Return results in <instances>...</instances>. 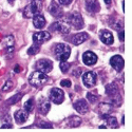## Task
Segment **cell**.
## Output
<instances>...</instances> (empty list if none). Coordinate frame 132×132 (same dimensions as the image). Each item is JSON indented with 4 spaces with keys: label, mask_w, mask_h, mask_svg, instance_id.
Wrapping results in <instances>:
<instances>
[{
    "label": "cell",
    "mask_w": 132,
    "mask_h": 132,
    "mask_svg": "<svg viewBox=\"0 0 132 132\" xmlns=\"http://www.w3.org/2000/svg\"><path fill=\"white\" fill-rule=\"evenodd\" d=\"M55 58L59 61H65L71 54V48L65 43H58L54 49Z\"/></svg>",
    "instance_id": "6da1fadb"
},
{
    "label": "cell",
    "mask_w": 132,
    "mask_h": 132,
    "mask_svg": "<svg viewBox=\"0 0 132 132\" xmlns=\"http://www.w3.org/2000/svg\"><path fill=\"white\" fill-rule=\"evenodd\" d=\"M48 80V76L46 73H42L40 71H35L33 72L30 77H29V82L35 88H39L41 87L45 82H47Z\"/></svg>",
    "instance_id": "7a4b0ae2"
},
{
    "label": "cell",
    "mask_w": 132,
    "mask_h": 132,
    "mask_svg": "<svg viewBox=\"0 0 132 132\" xmlns=\"http://www.w3.org/2000/svg\"><path fill=\"white\" fill-rule=\"evenodd\" d=\"M41 11V1L40 0H32V2L26 6L24 9V16L33 17L36 14H39Z\"/></svg>",
    "instance_id": "3957f363"
},
{
    "label": "cell",
    "mask_w": 132,
    "mask_h": 132,
    "mask_svg": "<svg viewBox=\"0 0 132 132\" xmlns=\"http://www.w3.org/2000/svg\"><path fill=\"white\" fill-rule=\"evenodd\" d=\"M50 29L54 32L60 33V34H69L71 31V24L65 21H56L51 24Z\"/></svg>",
    "instance_id": "277c9868"
},
{
    "label": "cell",
    "mask_w": 132,
    "mask_h": 132,
    "mask_svg": "<svg viewBox=\"0 0 132 132\" xmlns=\"http://www.w3.org/2000/svg\"><path fill=\"white\" fill-rule=\"evenodd\" d=\"M68 19L70 21V24L74 27V29L79 30L84 28V19L78 12H72L68 15Z\"/></svg>",
    "instance_id": "5b68a950"
},
{
    "label": "cell",
    "mask_w": 132,
    "mask_h": 132,
    "mask_svg": "<svg viewBox=\"0 0 132 132\" xmlns=\"http://www.w3.org/2000/svg\"><path fill=\"white\" fill-rule=\"evenodd\" d=\"M50 100L54 104H61L64 100V93L59 88H53L50 90Z\"/></svg>",
    "instance_id": "8992f818"
},
{
    "label": "cell",
    "mask_w": 132,
    "mask_h": 132,
    "mask_svg": "<svg viewBox=\"0 0 132 132\" xmlns=\"http://www.w3.org/2000/svg\"><path fill=\"white\" fill-rule=\"evenodd\" d=\"M35 68L37 71H40L42 73H49L52 71L53 69V63L51 60L49 59H39L36 64H35Z\"/></svg>",
    "instance_id": "52a82bcc"
},
{
    "label": "cell",
    "mask_w": 132,
    "mask_h": 132,
    "mask_svg": "<svg viewBox=\"0 0 132 132\" xmlns=\"http://www.w3.org/2000/svg\"><path fill=\"white\" fill-rule=\"evenodd\" d=\"M82 81L87 88H92L95 86L97 81V75L96 73L90 71V72H86L82 76Z\"/></svg>",
    "instance_id": "ba28073f"
},
{
    "label": "cell",
    "mask_w": 132,
    "mask_h": 132,
    "mask_svg": "<svg viewBox=\"0 0 132 132\" xmlns=\"http://www.w3.org/2000/svg\"><path fill=\"white\" fill-rule=\"evenodd\" d=\"M110 64L115 69V71L120 72L124 69V58L120 55H114V56L110 59Z\"/></svg>",
    "instance_id": "9c48e42d"
},
{
    "label": "cell",
    "mask_w": 132,
    "mask_h": 132,
    "mask_svg": "<svg viewBox=\"0 0 132 132\" xmlns=\"http://www.w3.org/2000/svg\"><path fill=\"white\" fill-rule=\"evenodd\" d=\"M82 61L85 64L87 65H93L96 63L97 61V56H96V54H94L93 52L91 51H87L84 53L82 55Z\"/></svg>",
    "instance_id": "30bf717a"
},
{
    "label": "cell",
    "mask_w": 132,
    "mask_h": 132,
    "mask_svg": "<svg viewBox=\"0 0 132 132\" xmlns=\"http://www.w3.org/2000/svg\"><path fill=\"white\" fill-rule=\"evenodd\" d=\"M100 38L104 43H106V45H108V46L112 45L113 41H114L112 33L110 31H108V30H102L100 32Z\"/></svg>",
    "instance_id": "8fae6325"
},
{
    "label": "cell",
    "mask_w": 132,
    "mask_h": 132,
    "mask_svg": "<svg viewBox=\"0 0 132 132\" xmlns=\"http://www.w3.org/2000/svg\"><path fill=\"white\" fill-rule=\"evenodd\" d=\"M28 116H29V113L27 111H24V110H17L14 114V118L18 125L26 123L28 119Z\"/></svg>",
    "instance_id": "7c38bea8"
},
{
    "label": "cell",
    "mask_w": 132,
    "mask_h": 132,
    "mask_svg": "<svg viewBox=\"0 0 132 132\" xmlns=\"http://www.w3.org/2000/svg\"><path fill=\"white\" fill-rule=\"evenodd\" d=\"M50 38H51V35L48 32H39V33H36V34L33 35V41L36 43H39V45L49 40Z\"/></svg>",
    "instance_id": "4fadbf2b"
},
{
    "label": "cell",
    "mask_w": 132,
    "mask_h": 132,
    "mask_svg": "<svg viewBox=\"0 0 132 132\" xmlns=\"http://www.w3.org/2000/svg\"><path fill=\"white\" fill-rule=\"evenodd\" d=\"M74 109L80 114H86L88 112V104L85 100H78L77 102L74 103Z\"/></svg>",
    "instance_id": "5bb4252c"
},
{
    "label": "cell",
    "mask_w": 132,
    "mask_h": 132,
    "mask_svg": "<svg viewBox=\"0 0 132 132\" xmlns=\"http://www.w3.org/2000/svg\"><path fill=\"white\" fill-rule=\"evenodd\" d=\"M86 6H87V11L90 13H97L101 10V5L97 0H87Z\"/></svg>",
    "instance_id": "9a60e30c"
},
{
    "label": "cell",
    "mask_w": 132,
    "mask_h": 132,
    "mask_svg": "<svg viewBox=\"0 0 132 132\" xmlns=\"http://www.w3.org/2000/svg\"><path fill=\"white\" fill-rule=\"evenodd\" d=\"M49 12H50V14L52 16L56 17V18H60L62 16V10L56 2H52L51 3V5L49 6Z\"/></svg>",
    "instance_id": "2e32d148"
},
{
    "label": "cell",
    "mask_w": 132,
    "mask_h": 132,
    "mask_svg": "<svg viewBox=\"0 0 132 132\" xmlns=\"http://www.w3.org/2000/svg\"><path fill=\"white\" fill-rule=\"evenodd\" d=\"M46 19L43 17L40 13L39 14H36L35 16H33V24L36 29H42L43 27L46 26Z\"/></svg>",
    "instance_id": "e0dca14e"
},
{
    "label": "cell",
    "mask_w": 132,
    "mask_h": 132,
    "mask_svg": "<svg viewBox=\"0 0 132 132\" xmlns=\"http://www.w3.org/2000/svg\"><path fill=\"white\" fill-rule=\"evenodd\" d=\"M3 42H4L3 46L6 49L7 53L9 54H13V51H14V37L12 35H7V36L4 37Z\"/></svg>",
    "instance_id": "ac0fdd59"
},
{
    "label": "cell",
    "mask_w": 132,
    "mask_h": 132,
    "mask_svg": "<svg viewBox=\"0 0 132 132\" xmlns=\"http://www.w3.org/2000/svg\"><path fill=\"white\" fill-rule=\"evenodd\" d=\"M51 108V104L48 102V100H46V98H41L39 104H38V110H39V112L43 115H46L48 112H49V110Z\"/></svg>",
    "instance_id": "d6986e66"
},
{
    "label": "cell",
    "mask_w": 132,
    "mask_h": 132,
    "mask_svg": "<svg viewBox=\"0 0 132 132\" xmlns=\"http://www.w3.org/2000/svg\"><path fill=\"white\" fill-rule=\"evenodd\" d=\"M88 37L89 36H88L87 33H78V34H75L72 37V42L75 46H78V45H81L82 42H85L88 39Z\"/></svg>",
    "instance_id": "ffe728a7"
},
{
    "label": "cell",
    "mask_w": 132,
    "mask_h": 132,
    "mask_svg": "<svg viewBox=\"0 0 132 132\" xmlns=\"http://www.w3.org/2000/svg\"><path fill=\"white\" fill-rule=\"evenodd\" d=\"M111 110H112V107L110 106L109 104H106V103H102L98 107V113H101L102 115H108L109 113H111Z\"/></svg>",
    "instance_id": "44dd1931"
},
{
    "label": "cell",
    "mask_w": 132,
    "mask_h": 132,
    "mask_svg": "<svg viewBox=\"0 0 132 132\" xmlns=\"http://www.w3.org/2000/svg\"><path fill=\"white\" fill-rule=\"evenodd\" d=\"M106 93L109 95V96H112V95H115L118 92V89H117V87L114 85V84H109L106 86Z\"/></svg>",
    "instance_id": "7402d4cb"
},
{
    "label": "cell",
    "mask_w": 132,
    "mask_h": 132,
    "mask_svg": "<svg viewBox=\"0 0 132 132\" xmlns=\"http://www.w3.org/2000/svg\"><path fill=\"white\" fill-rule=\"evenodd\" d=\"M81 124V119L78 116H72L68 119V126L71 128H75V127H78Z\"/></svg>",
    "instance_id": "603a6c76"
},
{
    "label": "cell",
    "mask_w": 132,
    "mask_h": 132,
    "mask_svg": "<svg viewBox=\"0 0 132 132\" xmlns=\"http://www.w3.org/2000/svg\"><path fill=\"white\" fill-rule=\"evenodd\" d=\"M103 117L106 119V122L108 124L109 127L111 128H117L118 124H117V120L115 117H111V116H108V115H103Z\"/></svg>",
    "instance_id": "cb8c5ba5"
},
{
    "label": "cell",
    "mask_w": 132,
    "mask_h": 132,
    "mask_svg": "<svg viewBox=\"0 0 132 132\" xmlns=\"http://www.w3.org/2000/svg\"><path fill=\"white\" fill-rule=\"evenodd\" d=\"M110 102H111V104L114 107H119L120 105H122V97H120L119 93L110 96Z\"/></svg>",
    "instance_id": "d4e9b609"
},
{
    "label": "cell",
    "mask_w": 132,
    "mask_h": 132,
    "mask_svg": "<svg viewBox=\"0 0 132 132\" xmlns=\"http://www.w3.org/2000/svg\"><path fill=\"white\" fill-rule=\"evenodd\" d=\"M24 109L28 113L32 112L34 110V98H30V100L24 104Z\"/></svg>",
    "instance_id": "484cf974"
},
{
    "label": "cell",
    "mask_w": 132,
    "mask_h": 132,
    "mask_svg": "<svg viewBox=\"0 0 132 132\" xmlns=\"http://www.w3.org/2000/svg\"><path fill=\"white\" fill-rule=\"evenodd\" d=\"M39 49H40V45L39 43H34L29 50H28V54L29 55H34V54H36V53H38V51H39Z\"/></svg>",
    "instance_id": "4316f807"
},
{
    "label": "cell",
    "mask_w": 132,
    "mask_h": 132,
    "mask_svg": "<svg viewBox=\"0 0 132 132\" xmlns=\"http://www.w3.org/2000/svg\"><path fill=\"white\" fill-rule=\"evenodd\" d=\"M87 100L92 104H95L98 100V96L96 94H93V93H87Z\"/></svg>",
    "instance_id": "83f0119b"
},
{
    "label": "cell",
    "mask_w": 132,
    "mask_h": 132,
    "mask_svg": "<svg viewBox=\"0 0 132 132\" xmlns=\"http://www.w3.org/2000/svg\"><path fill=\"white\" fill-rule=\"evenodd\" d=\"M21 96H22V94H21V93H18V94H16V95H14L12 98H10V100L7 101L9 105H14V104H16V103L18 102L19 98H21Z\"/></svg>",
    "instance_id": "f1b7e54d"
},
{
    "label": "cell",
    "mask_w": 132,
    "mask_h": 132,
    "mask_svg": "<svg viewBox=\"0 0 132 132\" xmlns=\"http://www.w3.org/2000/svg\"><path fill=\"white\" fill-rule=\"evenodd\" d=\"M70 69V64L65 61H60V70L62 73H67Z\"/></svg>",
    "instance_id": "f546056e"
},
{
    "label": "cell",
    "mask_w": 132,
    "mask_h": 132,
    "mask_svg": "<svg viewBox=\"0 0 132 132\" xmlns=\"http://www.w3.org/2000/svg\"><path fill=\"white\" fill-rule=\"evenodd\" d=\"M12 88H13V82L11 80H7L5 82V85L3 86V88H2V92H7V91H10L11 89H12Z\"/></svg>",
    "instance_id": "4dcf8cb0"
},
{
    "label": "cell",
    "mask_w": 132,
    "mask_h": 132,
    "mask_svg": "<svg viewBox=\"0 0 132 132\" xmlns=\"http://www.w3.org/2000/svg\"><path fill=\"white\" fill-rule=\"evenodd\" d=\"M60 85L61 86H63V87H71V81L69 80V79H64V80H61L60 81Z\"/></svg>",
    "instance_id": "1f68e13d"
},
{
    "label": "cell",
    "mask_w": 132,
    "mask_h": 132,
    "mask_svg": "<svg viewBox=\"0 0 132 132\" xmlns=\"http://www.w3.org/2000/svg\"><path fill=\"white\" fill-rule=\"evenodd\" d=\"M59 1V3L61 4V5H69L73 0H58Z\"/></svg>",
    "instance_id": "d6a6232c"
},
{
    "label": "cell",
    "mask_w": 132,
    "mask_h": 132,
    "mask_svg": "<svg viewBox=\"0 0 132 132\" xmlns=\"http://www.w3.org/2000/svg\"><path fill=\"white\" fill-rule=\"evenodd\" d=\"M40 127L41 128H52L53 126H52V124H50V123H45V122H42V123H40Z\"/></svg>",
    "instance_id": "836d02e7"
},
{
    "label": "cell",
    "mask_w": 132,
    "mask_h": 132,
    "mask_svg": "<svg viewBox=\"0 0 132 132\" xmlns=\"http://www.w3.org/2000/svg\"><path fill=\"white\" fill-rule=\"evenodd\" d=\"M118 37H119V40L120 41H124V30L119 31V34H118Z\"/></svg>",
    "instance_id": "e575fe53"
},
{
    "label": "cell",
    "mask_w": 132,
    "mask_h": 132,
    "mask_svg": "<svg viewBox=\"0 0 132 132\" xmlns=\"http://www.w3.org/2000/svg\"><path fill=\"white\" fill-rule=\"evenodd\" d=\"M13 126H12V124L11 123H7V124H3L2 126H1V128L3 129V128H5V129H9V128H12Z\"/></svg>",
    "instance_id": "d590c367"
},
{
    "label": "cell",
    "mask_w": 132,
    "mask_h": 132,
    "mask_svg": "<svg viewBox=\"0 0 132 132\" xmlns=\"http://www.w3.org/2000/svg\"><path fill=\"white\" fill-rule=\"evenodd\" d=\"M104 1H105V3H106V4H108V5H109L110 3H111L112 0H104Z\"/></svg>",
    "instance_id": "8d00e7d4"
},
{
    "label": "cell",
    "mask_w": 132,
    "mask_h": 132,
    "mask_svg": "<svg viewBox=\"0 0 132 132\" xmlns=\"http://www.w3.org/2000/svg\"><path fill=\"white\" fill-rule=\"evenodd\" d=\"M21 69L19 68V65H16V67H15V72H19Z\"/></svg>",
    "instance_id": "74e56055"
},
{
    "label": "cell",
    "mask_w": 132,
    "mask_h": 132,
    "mask_svg": "<svg viewBox=\"0 0 132 132\" xmlns=\"http://www.w3.org/2000/svg\"><path fill=\"white\" fill-rule=\"evenodd\" d=\"M9 1H10V2H12V1H14V0H9Z\"/></svg>",
    "instance_id": "f35d334b"
}]
</instances>
